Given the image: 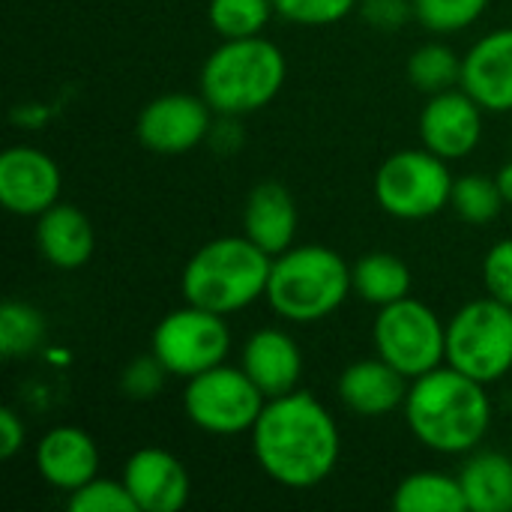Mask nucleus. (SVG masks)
Segmentation results:
<instances>
[{"mask_svg":"<svg viewBox=\"0 0 512 512\" xmlns=\"http://www.w3.org/2000/svg\"><path fill=\"white\" fill-rule=\"evenodd\" d=\"M396 512H468L465 489L459 477L438 471L408 474L393 492Z\"/></svg>","mask_w":512,"mask_h":512,"instance_id":"22","label":"nucleus"},{"mask_svg":"<svg viewBox=\"0 0 512 512\" xmlns=\"http://www.w3.org/2000/svg\"><path fill=\"white\" fill-rule=\"evenodd\" d=\"M360 15L375 30H399L414 18V0H360Z\"/></svg>","mask_w":512,"mask_h":512,"instance_id":"33","label":"nucleus"},{"mask_svg":"<svg viewBox=\"0 0 512 512\" xmlns=\"http://www.w3.org/2000/svg\"><path fill=\"white\" fill-rule=\"evenodd\" d=\"M405 420L426 450L462 456L474 453L486 438L492 426V402L486 384L453 366H438L411 381Z\"/></svg>","mask_w":512,"mask_h":512,"instance_id":"2","label":"nucleus"},{"mask_svg":"<svg viewBox=\"0 0 512 512\" xmlns=\"http://www.w3.org/2000/svg\"><path fill=\"white\" fill-rule=\"evenodd\" d=\"M243 234L267 255H282L297 237V204L282 183H258L243 210Z\"/></svg>","mask_w":512,"mask_h":512,"instance_id":"19","label":"nucleus"},{"mask_svg":"<svg viewBox=\"0 0 512 512\" xmlns=\"http://www.w3.org/2000/svg\"><path fill=\"white\" fill-rule=\"evenodd\" d=\"M267 396L252 384L240 366H213L186 381L183 411L201 432L210 435H240L252 432L261 417Z\"/></svg>","mask_w":512,"mask_h":512,"instance_id":"9","label":"nucleus"},{"mask_svg":"<svg viewBox=\"0 0 512 512\" xmlns=\"http://www.w3.org/2000/svg\"><path fill=\"white\" fill-rule=\"evenodd\" d=\"M288 78L282 48L264 36L225 39L201 66V96L222 117H243L270 105Z\"/></svg>","mask_w":512,"mask_h":512,"instance_id":"4","label":"nucleus"},{"mask_svg":"<svg viewBox=\"0 0 512 512\" xmlns=\"http://www.w3.org/2000/svg\"><path fill=\"white\" fill-rule=\"evenodd\" d=\"M351 279H354V291L378 309L405 300L411 294V270L402 258L390 252L363 255L351 267Z\"/></svg>","mask_w":512,"mask_h":512,"instance_id":"23","label":"nucleus"},{"mask_svg":"<svg viewBox=\"0 0 512 512\" xmlns=\"http://www.w3.org/2000/svg\"><path fill=\"white\" fill-rule=\"evenodd\" d=\"M495 180H498V189H501L504 201H507V204H512V162L510 165H504V168L495 174Z\"/></svg>","mask_w":512,"mask_h":512,"instance_id":"35","label":"nucleus"},{"mask_svg":"<svg viewBox=\"0 0 512 512\" xmlns=\"http://www.w3.org/2000/svg\"><path fill=\"white\" fill-rule=\"evenodd\" d=\"M273 255L243 237H216L195 249L180 276L183 300L219 315L249 309L267 297Z\"/></svg>","mask_w":512,"mask_h":512,"instance_id":"3","label":"nucleus"},{"mask_svg":"<svg viewBox=\"0 0 512 512\" xmlns=\"http://www.w3.org/2000/svg\"><path fill=\"white\" fill-rule=\"evenodd\" d=\"M453 174L447 159L432 150L390 153L375 174V201L393 219L417 222L441 213L453 198Z\"/></svg>","mask_w":512,"mask_h":512,"instance_id":"7","label":"nucleus"},{"mask_svg":"<svg viewBox=\"0 0 512 512\" xmlns=\"http://www.w3.org/2000/svg\"><path fill=\"white\" fill-rule=\"evenodd\" d=\"M213 108L204 96L162 93L150 99L135 123L138 141L159 156H180L195 150L213 132Z\"/></svg>","mask_w":512,"mask_h":512,"instance_id":"11","label":"nucleus"},{"mask_svg":"<svg viewBox=\"0 0 512 512\" xmlns=\"http://www.w3.org/2000/svg\"><path fill=\"white\" fill-rule=\"evenodd\" d=\"M408 78L429 96L444 93L462 81V57L444 42H426L408 57Z\"/></svg>","mask_w":512,"mask_h":512,"instance_id":"25","label":"nucleus"},{"mask_svg":"<svg viewBox=\"0 0 512 512\" xmlns=\"http://www.w3.org/2000/svg\"><path fill=\"white\" fill-rule=\"evenodd\" d=\"M252 453L261 471L285 489H315L339 465L342 438L333 414L312 393L267 399L252 426Z\"/></svg>","mask_w":512,"mask_h":512,"instance_id":"1","label":"nucleus"},{"mask_svg":"<svg viewBox=\"0 0 512 512\" xmlns=\"http://www.w3.org/2000/svg\"><path fill=\"white\" fill-rule=\"evenodd\" d=\"M24 420L12 411V408H3L0 411V459H12L21 447H24Z\"/></svg>","mask_w":512,"mask_h":512,"instance_id":"34","label":"nucleus"},{"mask_svg":"<svg viewBox=\"0 0 512 512\" xmlns=\"http://www.w3.org/2000/svg\"><path fill=\"white\" fill-rule=\"evenodd\" d=\"M273 6H276V15H282L285 21L324 27V24H336L348 18L360 6V0H273Z\"/></svg>","mask_w":512,"mask_h":512,"instance_id":"30","label":"nucleus"},{"mask_svg":"<svg viewBox=\"0 0 512 512\" xmlns=\"http://www.w3.org/2000/svg\"><path fill=\"white\" fill-rule=\"evenodd\" d=\"M450 204L468 225H489L501 216L504 210V195L498 189L495 177L486 174H465L453 183V198Z\"/></svg>","mask_w":512,"mask_h":512,"instance_id":"27","label":"nucleus"},{"mask_svg":"<svg viewBox=\"0 0 512 512\" xmlns=\"http://www.w3.org/2000/svg\"><path fill=\"white\" fill-rule=\"evenodd\" d=\"M33 465L48 486L60 492H75L99 477V450L84 429L57 426L36 444Z\"/></svg>","mask_w":512,"mask_h":512,"instance_id":"16","label":"nucleus"},{"mask_svg":"<svg viewBox=\"0 0 512 512\" xmlns=\"http://www.w3.org/2000/svg\"><path fill=\"white\" fill-rule=\"evenodd\" d=\"M354 291L351 267L321 243L291 246L273 258L267 300L276 315L294 324L330 318Z\"/></svg>","mask_w":512,"mask_h":512,"instance_id":"5","label":"nucleus"},{"mask_svg":"<svg viewBox=\"0 0 512 512\" xmlns=\"http://www.w3.org/2000/svg\"><path fill=\"white\" fill-rule=\"evenodd\" d=\"M57 162L39 147H9L0 156V204L15 216H42L60 198Z\"/></svg>","mask_w":512,"mask_h":512,"instance_id":"12","label":"nucleus"},{"mask_svg":"<svg viewBox=\"0 0 512 512\" xmlns=\"http://www.w3.org/2000/svg\"><path fill=\"white\" fill-rule=\"evenodd\" d=\"M210 24L222 39L261 36L267 21L276 15L273 0H210Z\"/></svg>","mask_w":512,"mask_h":512,"instance_id":"26","label":"nucleus"},{"mask_svg":"<svg viewBox=\"0 0 512 512\" xmlns=\"http://www.w3.org/2000/svg\"><path fill=\"white\" fill-rule=\"evenodd\" d=\"M420 138L426 150L447 162L465 159L483 141V108L462 87L435 93L420 111Z\"/></svg>","mask_w":512,"mask_h":512,"instance_id":"13","label":"nucleus"},{"mask_svg":"<svg viewBox=\"0 0 512 512\" xmlns=\"http://www.w3.org/2000/svg\"><path fill=\"white\" fill-rule=\"evenodd\" d=\"M165 378H168V369L159 363L156 354L150 357H135L126 369H123V378H120V387L129 399L135 402H147V399H156L165 387Z\"/></svg>","mask_w":512,"mask_h":512,"instance_id":"31","label":"nucleus"},{"mask_svg":"<svg viewBox=\"0 0 512 512\" xmlns=\"http://www.w3.org/2000/svg\"><path fill=\"white\" fill-rule=\"evenodd\" d=\"M372 342L378 357L396 366L408 381L447 363V324L414 297L378 309Z\"/></svg>","mask_w":512,"mask_h":512,"instance_id":"8","label":"nucleus"},{"mask_svg":"<svg viewBox=\"0 0 512 512\" xmlns=\"http://www.w3.org/2000/svg\"><path fill=\"white\" fill-rule=\"evenodd\" d=\"M339 399L357 417H384L405 408L408 378L381 357L357 360L339 378Z\"/></svg>","mask_w":512,"mask_h":512,"instance_id":"18","label":"nucleus"},{"mask_svg":"<svg viewBox=\"0 0 512 512\" xmlns=\"http://www.w3.org/2000/svg\"><path fill=\"white\" fill-rule=\"evenodd\" d=\"M66 507L72 512H138L126 483L105 480V477H93L81 489L69 492Z\"/></svg>","mask_w":512,"mask_h":512,"instance_id":"29","label":"nucleus"},{"mask_svg":"<svg viewBox=\"0 0 512 512\" xmlns=\"http://www.w3.org/2000/svg\"><path fill=\"white\" fill-rule=\"evenodd\" d=\"M123 483L132 492L138 512H180L192 492L186 465L162 447L132 453L123 468Z\"/></svg>","mask_w":512,"mask_h":512,"instance_id":"14","label":"nucleus"},{"mask_svg":"<svg viewBox=\"0 0 512 512\" xmlns=\"http://www.w3.org/2000/svg\"><path fill=\"white\" fill-rule=\"evenodd\" d=\"M459 84L483 111H512V27L492 30L468 48Z\"/></svg>","mask_w":512,"mask_h":512,"instance_id":"15","label":"nucleus"},{"mask_svg":"<svg viewBox=\"0 0 512 512\" xmlns=\"http://www.w3.org/2000/svg\"><path fill=\"white\" fill-rule=\"evenodd\" d=\"M489 0H414V18L432 33H459L483 18Z\"/></svg>","mask_w":512,"mask_h":512,"instance_id":"28","label":"nucleus"},{"mask_svg":"<svg viewBox=\"0 0 512 512\" xmlns=\"http://www.w3.org/2000/svg\"><path fill=\"white\" fill-rule=\"evenodd\" d=\"M459 480L468 512H512V459L504 453H474Z\"/></svg>","mask_w":512,"mask_h":512,"instance_id":"21","label":"nucleus"},{"mask_svg":"<svg viewBox=\"0 0 512 512\" xmlns=\"http://www.w3.org/2000/svg\"><path fill=\"white\" fill-rule=\"evenodd\" d=\"M36 249L57 270H78L93 258L96 231L72 204H54L36 216Z\"/></svg>","mask_w":512,"mask_h":512,"instance_id":"20","label":"nucleus"},{"mask_svg":"<svg viewBox=\"0 0 512 512\" xmlns=\"http://www.w3.org/2000/svg\"><path fill=\"white\" fill-rule=\"evenodd\" d=\"M48 324L39 309L24 300H6L0 306V354L15 360L42 348Z\"/></svg>","mask_w":512,"mask_h":512,"instance_id":"24","label":"nucleus"},{"mask_svg":"<svg viewBox=\"0 0 512 512\" xmlns=\"http://www.w3.org/2000/svg\"><path fill=\"white\" fill-rule=\"evenodd\" d=\"M231 351V330L225 315L186 303L168 312L153 330V354L174 378H195L219 363Z\"/></svg>","mask_w":512,"mask_h":512,"instance_id":"10","label":"nucleus"},{"mask_svg":"<svg viewBox=\"0 0 512 512\" xmlns=\"http://www.w3.org/2000/svg\"><path fill=\"white\" fill-rule=\"evenodd\" d=\"M447 366L480 384H495L512 369V306L483 297L462 306L447 324Z\"/></svg>","mask_w":512,"mask_h":512,"instance_id":"6","label":"nucleus"},{"mask_svg":"<svg viewBox=\"0 0 512 512\" xmlns=\"http://www.w3.org/2000/svg\"><path fill=\"white\" fill-rule=\"evenodd\" d=\"M45 357H48L51 363H57V366H63V363H69V360H72L66 351H57V348H48V354H45Z\"/></svg>","mask_w":512,"mask_h":512,"instance_id":"36","label":"nucleus"},{"mask_svg":"<svg viewBox=\"0 0 512 512\" xmlns=\"http://www.w3.org/2000/svg\"><path fill=\"white\" fill-rule=\"evenodd\" d=\"M483 285L489 297L512 306V237L498 240L483 261Z\"/></svg>","mask_w":512,"mask_h":512,"instance_id":"32","label":"nucleus"},{"mask_svg":"<svg viewBox=\"0 0 512 512\" xmlns=\"http://www.w3.org/2000/svg\"><path fill=\"white\" fill-rule=\"evenodd\" d=\"M240 369L267 399H276L297 390L303 375V354L285 330L264 327L246 339Z\"/></svg>","mask_w":512,"mask_h":512,"instance_id":"17","label":"nucleus"}]
</instances>
